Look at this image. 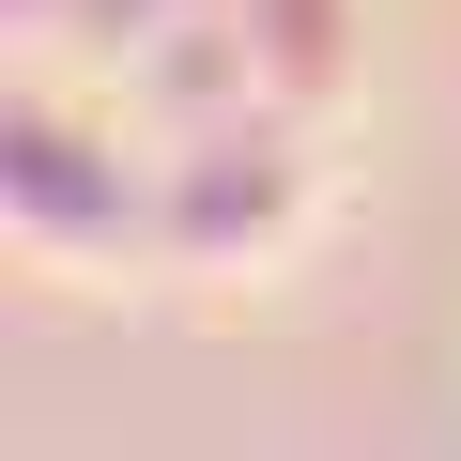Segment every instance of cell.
Returning <instances> with one entry per match:
<instances>
[{
	"instance_id": "1",
	"label": "cell",
	"mask_w": 461,
	"mask_h": 461,
	"mask_svg": "<svg viewBox=\"0 0 461 461\" xmlns=\"http://www.w3.org/2000/svg\"><path fill=\"white\" fill-rule=\"evenodd\" d=\"M0 247L32 277H169V139L77 77V62H16V108H0Z\"/></svg>"
},
{
	"instance_id": "2",
	"label": "cell",
	"mask_w": 461,
	"mask_h": 461,
	"mask_svg": "<svg viewBox=\"0 0 461 461\" xmlns=\"http://www.w3.org/2000/svg\"><path fill=\"white\" fill-rule=\"evenodd\" d=\"M323 215H339V154H323V123L277 108V93L169 139V277H200V293L293 277Z\"/></svg>"
},
{
	"instance_id": "3",
	"label": "cell",
	"mask_w": 461,
	"mask_h": 461,
	"mask_svg": "<svg viewBox=\"0 0 461 461\" xmlns=\"http://www.w3.org/2000/svg\"><path fill=\"white\" fill-rule=\"evenodd\" d=\"M230 32H247V62H262L277 108L339 123V93H354V0H230Z\"/></svg>"
}]
</instances>
